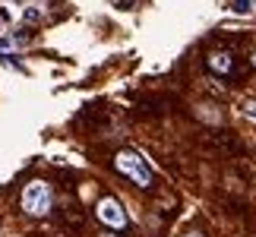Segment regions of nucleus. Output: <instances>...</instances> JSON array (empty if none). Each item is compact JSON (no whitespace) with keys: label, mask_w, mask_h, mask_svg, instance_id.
Masks as SVG:
<instances>
[{"label":"nucleus","mask_w":256,"mask_h":237,"mask_svg":"<svg viewBox=\"0 0 256 237\" xmlns=\"http://www.w3.org/2000/svg\"><path fill=\"white\" fill-rule=\"evenodd\" d=\"M253 0H234V10H250Z\"/></svg>","instance_id":"7"},{"label":"nucleus","mask_w":256,"mask_h":237,"mask_svg":"<svg viewBox=\"0 0 256 237\" xmlns=\"http://www.w3.org/2000/svg\"><path fill=\"white\" fill-rule=\"evenodd\" d=\"M19 44H22L19 38H13V35H0V54H10V51H16Z\"/></svg>","instance_id":"5"},{"label":"nucleus","mask_w":256,"mask_h":237,"mask_svg":"<svg viewBox=\"0 0 256 237\" xmlns=\"http://www.w3.org/2000/svg\"><path fill=\"white\" fill-rule=\"evenodd\" d=\"M114 168L124 177H130L136 186H152V168H149V162H146L142 155H136V152H117Z\"/></svg>","instance_id":"1"},{"label":"nucleus","mask_w":256,"mask_h":237,"mask_svg":"<svg viewBox=\"0 0 256 237\" xmlns=\"http://www.w3.org/2000/svg\"><path fill=\"white\" fill-rule=\"evenodd\" d=\"M231 66H234V60H231L228 51H212L209 54V70H215V73H231Z\"/></svg>","instance_id":"4"},{"label":"nucleus","mask_w":256,"mask_h":237,"mask_svg":"<svg viewBox=\"0 0 256 237\" xmlns=\"http://www.w3.org/2000/svg\"><path fill=\"white\" fill-rule=\"evenodd\" d=\"M111 237H117V234H111Z\"/></svg>","instance_id":"10"},{"label":"nucleus","mask_w":256,"mask_h":237,"mask_svg":"<svg viewBox=\"0 0 256 237\" xmlns=\"http://www.w3.org/2000/svg\"><path fill=\"white\" fill-rule=\"evenodd\" d=\"M253 66H256V54H253Z\"/></svg>","instance_id":"9"},{"label":"nucleus","mask_w":256,"mask_h":237,"mask_svg":"<svg viewBox=\"0 0 256 237\" xmlns=\"http://www.w3.org/2000/svg\"><path fill=\"white\" fill-rule=\"evenodd\" d=\"M186 237H202V234H196V231H190V234H186Z\"/></svg>","instance_id":"8"},{"label":"nucleus","mask_w":256,"mask_h":237,"mask_svg":"<svg viewBox=\"0 0 256 237\" xmlns=\"http://www.w3.org/2000/svg\"><path fill=\"white\" fill-rule=\"evenodd\" d=\"M95 215H98V222H104L108 228H114V231H120V228H126V212H124V206L114 200V196H104L102 202H98V209H95Z\"/></svg>","instance_id":"3"},{"label":"nucleus","mask_w":256,"mask_h":237,"mask_svg":"<svg viewBox=\"0 0 256 237\" xmlns=\"http://www.w3.org/2000/svg\"><path fill=\"white\" fill-rule=\"evenodd\" d=\"M51 206H54V193H51V186H48L44 180L26 184V190H22V209L28 215H48V212H51Z\"/></svg>","instance_id":"2"},{"label":"nucleus","mask_w":256,"mask_h":237,"mask_svg":"<svg viewBox=\"0 0 256 237\" xmlns=\"http://www.w3.org/2000/svg\"><path fill=\"white\" fill-rule=\"evenodd\" d=\"M244 114L250 117V120H256V102H244V108H240Z\"/></svg>","instance_id":"6"}]
</instances>
